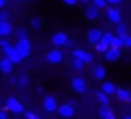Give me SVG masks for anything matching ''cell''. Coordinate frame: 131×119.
<instances>
[{"label":"cell","mask_w":131,"mask_h":119,"mask_svg":"<svg viewBox=\"0 0 131 119\" xmlns=\"http://www.w3.org/2000/svg\"><path fill=\"white\" fill-rule=\"evenodd\" d=\"M43 25V19L42 17H32L31 19V26L32 28H40Z\"/></svg>","instance_id":"cell-25"},{"label":"cell","mask_w":131,"mask_h":119,"mask_svg":"<svg viewBox=\"0 0 131 119\" xmlns=\"http://www.w3.org/2000/svg\"><path fill=\"white\" fill-rule=\"evenodd\" d=\"M102 37H103V33H102L99 28H91V29L88 31V40H90L91 43H94V45H97V43L102 40Z\"/></svg>","instance_id":"cell-9"},{"label":"cell","mask_w":131,"mask_h":119,"mask_svg":"<svg viewBox=\"0 0 131 119\" xmlns=\"http://www.w3.org/2000/svg\"><path fill=\"white\" fill-rule=\"evenodd\" d=\"M71 87H73L74 91H77V93H80V94H83V93L86 91V88H88L86 81H85L83 77H73V81H71Z\"/></svg>","instance_id":"cell-2"},{"label":"cell","mask_w":131,"mask_h":119,"mask_svg":"<svg viewBox=\"0 0 131 119\" xmlns=\"http://www.w3.org/2000/svg\"><path fill=\"white\" fill-rule=\"evenodd\" d=\"M16 36H17V40H22V39H28V33H26V29H25V28H20V29H17Z\"/></svg>","instance_id":"cell-26"},{"label":"cell","mask_w":131,"mask_h":119,"mask_svg":"<svg viewBox=\"0 0 131 119\" xmlns=\"http://www.w3.org/2000/svg\"><path fill=\"white\" fill-rule=\"evenodd\" d=\"M97 114H99L102 119H105V117H108V116H111V114H114V113H113V108H111V107H108V105H100L99 110H97Z\"/></svg>","instance_id":"cell-18"},{"label":"cell","mask_w":131,"mask_h":119,"mask_svg":"<svg viewBox=\"0 0 131 119\" xmlns=\"http://www.w3.org/2000/svg\"><path fill=\"white\" fill-rule=\"evenodd\" d=\"M122 119H131V114H126V116H123Z\"/></svg>","instance_id":"cell-40"},{"label":"cell","mask_w":131,"mask_h":119,"mask_svg":"<svg viewBox=\"0 0 131 119\" xmlns=\"http://www.w3.org/2000/svg\"><path fill=\"white\" fill-rule=\"evenodd\" d=\"M116 36L114 34H111V33H105L103 34V37H102V40H105L106 43H110V46H111V42H113V39H114Z\"/></svg>","instance_id":"cell-29"},{"label":"cell","mask_w":131,"mask_h":119,"mask_svg":"<svg viewBox=\"0 0 131 119\" xmlns=\"http://www.w3.org/2000/svg\"><path fill=\"white\" fill-rule=\"evenodd\" d=\"M6 57H9V59H11V61H13L14 64H20V62L23 61V59H25V56H23L20 51H17V49H16V46H14V49H13V51H11V53H9Z\"/></svg>","instance_id":"cell-15"},{"label":"cell","mask_w":131,"mask_h":119,"mask_svg":"<svg viewBox=\"0 0 131 119\" xmlns=\"http://www.w3.org/2000/svg\"><path fill=\"white\" fill-rule=\"evenodd\" d=\"M62 2H63V3H67L68 6H74V5L79 2V0H62Z\"/></svg>","instance_id":"cell-31"},{"label":"cell","mask_w":131,"mask_h":119,"mask_svg":"<svg viewBox=\"0 0 131 119\" xmlns=\"http://www.w3.org/2000/svg\"><path fill=\"white\" fill-rule=\"evenodd\" d=\"M43 108H45V111H48V113L56 111V110L59 108V105H57V102H56V97H52V96H45V99H43Z\"/></svg>","instance_id":"cell-6"},{"label":"cell","mask_w":131,"mask_h":119,"mask_svg":"<svg viewBox=\"0 0 131 119\" xmlns=\"http://www.w3.org/2000/svg\"><path fill=\"white\" fill-rule=\"evenodd\" d=\"M6 6V0H0V8H5Z\"/></svg>","instance_id":"cell-38"},{"label":"cell","mask_w":131,"mask_h":119,"mask_svg":"<svg viewBox=\"0 0 131 119\" xmlns=\"http://www.w3.org/2000/svg\"><path fill=\"white\" fill-rule=\"evenodd\" d=\"M93 76H94L96 79H99V81L105 79V76H106V70H105V67H103V65H96V67L93 68Z\"/></svg>","instance_id":"cell-13"},{"label":"cell","mask_w":131,"mask_h":119,"mask_svg":"<svg viewBox=\"0 0 131 119\" xmlns=\"http://www.w3.org/2000/svg\"><path fill=\"white\" fill-rule=\"evenodd\" d=\"M8 17H9V14H8L6 11H2V13H0V22H8Z\"/></svg>","instance_id":"cell-30"},{"label":"cell","mask_w":131,"mask_h":119,"mask_svg":"<svg viewBox=\"0 0 131 119\" xmlns=\"http://www.w3.org/2000/svg\"><path fill=\"white\" fill-rule=\"evenodd\" d=\"M126 29H128V26L125 25V23H119L117 25V28H116V31H117V36L119 37H126Z\"/></svg>","instance_id":"cell-21"},{"label":"cell","mask_w":131,"mask_h":119,"mask_svg":"<svg viewBox=\"0 0 131 119\" xmlns=\"http://www.w3.org/2000/svg\"><path fill=\"white\" fill-rule=\"evenodd\" d=\"M73 57H74V59H80V61H83L85 64L93 62L91 53H86V51H83V49H74V51H73Z\"/></svg>","instance_id":"cell-10"},{"label":"cell","mask_w":131,"mask_h":119,"mask_svg":"<svg viewBox=\"0 0 131 119\" xmlns=\"http://www.w3.org/2000/svg\"><path fill=\"white\" fill-rule=\"evenodd\" d=\"M93 5L100 9V8H106L108 2H106V0H93Z\"/></svg>","instance_id":"cell-28"},{"label":"cell","mask_w":131,"mask_h":119,"mask_svg":"<svg viewBox=\"0 0 131 119\" xmlns=\"http://www.w3.org/2000/svg\"><path fill=\"white\" fill-rule=\"evenodd\" d=\"M16 49L20 51V53L26 57V56H29V53H31V42H29L28 39L17 40V43H16Z\"/></svg>","instance_id":"cell-4"},{"label":"cell","mask_w":131,"mask_h":119,"mask_svg":"<svg viewBox=\"0 0 131 119\" xmlns=\"http://www.w3.org/2000/svg\"><path fill=\"white\" fill-rule=\"evenodd\" d=\"M111 46H113V48H122V46H125V40H123L122 37L116 36V37L113 39V42H111Z\"/></svg>","instance_id":"cell-23"},{"label":"cell","mask_w":131,"mask_h":119,"mask_svg":"<svg viewBox=\"0 0 131 119\" xmlns=\"http://www.w3.org/2000/svg\"><path fill=\"white\" fill-rule=\"evenodd\" d=\"M110 48H111V46H110V43H106L105 40H100V42L96 45V49H97L99 53H106Z\"/></svg>","instance_id":"cell-22"},{"label":"cell","mask_w":131,"mask_h":119,"mask_svg":"<svg viewBox=\"0 0 131 119\" xmlns=\"http://www.w3.org/2000/svg\"><path fill=\"white\" fill-rule=\"evenodd\" d=\"M19 85H20L22 88L28 87V85H29V77H28V76H25V74H23V76H20V77H19Z\"/></svg>","instance_id":"cell-27"},{"label":"cell","mask_w":131,"mask_h":119,"mask_svg":"<svg viewBox=\"0 0 131 119\" xmlns=\"http://www.w3.org/2000/svg\"><path fill=\"white\" fill-rule=\"evenodd\" d=\"M96 97H97V102H99L100 105H108V104H110V96H108L106 93H103L102 90L96 94Z\"/></svg>","instance_id":"cell-20"},{"label":"cell","mask_w":131,"mask_h":119,"mask_svg":"<svg viewBox=\"0 0 131 119\" xmlns=\"http://www.w3.org/2000/svg\"><path fill=\"white\" fill-rule=\"evenodd\" d=\"M51 42H52L54 46H63V45H68V36L65 34V33H62V31H59V33H56V34L52 36Z\"/></svg>","instance_id":"cell-5"},{"label":"cell","mask_w":131,"mask_h":119,"mask_svg":"<svg viewBox=\"0 0 131 119\" xmlns=\"http://www.w3.org/2000/svg\"><path fill=\"white\" fill-rule=\"evenodd\" d=\"M83 65H85L83 61H80V59H74V57H73V68H74V70L80 71V70L83 68Z\"/></svg>","instance_id":"cell-24"},{"label":"cell","mask_w":131,"mask_h":119,"mask_svg":"<svg viewBox=\"0 0 131 119\" xmlns=\"http://www.w3.org/2000/svg\"><path fill=\"white\" fill-rule=\"evenodd\" d=\"M102 91L106 93L108 96H111V94H116L117 93V88H116V85L113 82H103L102 84Z\"/></svg>","instance_id":"cell-16"},{"label":"cell","mask_w":131,"mask_h":119,"mask_svg":"<svg viewBox=\"0 0 131 119\" xmlns=\"http://www.w3.org/2000/svg\"><path fill=\"white\" fill-rule=\"evenodd\" d=\"M116 96L123 101V102H131V91L129 90H125V88H117V93Z\"/></svg>","instance_id":"cell-14"},{"label":"cell","mask_w":131,"mask_h":119,"mask_svg":"<svg viewBox=\"0 0 131 119\" xmlns=\"http://www.w3.org/2000/svg\"><path fill=\"white\" fill-rule=\"evenodd\" d=\"M11 31H13V25L9 22H0V36L6 37L11 34Z\"/></svg>","instance_id":"cell-17"},{"label":"cell","mask_w":131,"mask_h":119,"mask_svg":"<svg viewBox=\"0 0 131 119\" xmlns=\"http://www.w3.org/2000/svg\"><path fill=\"white\" fill-rule=\"evenodd\" d=\"M62 61H63V54L60 49H52L46 54V62H49V64H59Z\"/></svg>","instance_id":"cell-7"},{"label":"cell","mask_w":131,"mask_h":119,"mask_svg":"<svg viewBox=\"0 0 131 119\" xmlns=\"http://www.w3.org/2000/svg\"><path fill=\"white\" fill-rule=\"evenodd\" d=\"M34 119H42V117H37V116H36V117H34Z\"/></svg>","instance_id":"cell-43"},{"label":"cell","mask_w":131,"mask_h":119,"mask_svg":"<svg viewBox=\"0 0 131 119\" xmlns=\"http://www.w3.org/2000/svg\"><path fill=\"white\" fill-rule=\"evenodd\" d=\"M8 45H9V42H8V40H5V39H3V40H0V46H2V48H6Z\"/></svg>","instance_id":"cell-35"},{"label":"cell","mask_w":131,"mask_h":119,"mask_svg":"<svg viewBox=\"0 0 131 119\" xmlns=\"http://www.w3.org/2000/svg\"><path fill=\"white\" fill-rule=\"evenodd\" d=\"M0 119H8V116H6L5 111H0Z\"/></svg>","instance_id":"cell-37"},{"label":"cell","mask_w":131,"mask_h":119,"mask_svg":"<svg viewBox=\"0 0 131 119\" xmlns=\"http://www.w3.org/2000/svg\"><path fill=\"white\" fill-rule=\"evenodd\" d=\"M106 2H108L110 5H119V3L123 2V0H106Z\"/></svg>","instance_id":"cell-34"},{"label":"cell","mask_w":131,"mask_h":119,"mask_svg":"<svg viewBox=\"0 0 131 119\" xmlns=\"http://www.w3.org/2000/svg\"><path fill=\"white\" fill-rule=\"evenodd\" d=\"M120 57V48H110L106 53H105V61H108V62H114V61H117V59Z\"/></svg>","instance_id":"cell-11"},{"label":"cell","mask_w":131,"mask_h":119,"mask_svg":"<svg viewBox=\"0 0 131 119\" xmlns=\"http://www.w3.org/2000/svg\"><path fill=\"white\" fill-rule=\"evenodd\" d=\"M86 19H90V20H96V19H99V8H96L94 5L90 6V8L86 9Z\"/></svg>","instance_id":"cell-19"},{"label":"cell","mask_w":131,"mask_h":119,"mask_svg":"<svg viewBox=\"0 0 131 119\" xmlns=\"http://www.w3.org/2000/svg\"><path fill=\"white\" fill-rule=\"evenodd\" d=\"M79 2H82V3H88L90 0H79Z\"/></svg>","instance_id":"cell-42"},{"label":"cell","mask_w":131,"mask_h":119,"mask_svg":"<svg viewBox=\"0 0 131 119\" xmlns=\"http://www.w3.org/2000/svg\"><path fill=\"white\" fill-rule=\"evenodd\" d=\"M67 104H70V105H76V102H74V101H71V99H70V101H68Z\"/></svg>","instance_id":"cell-39"},{"label":"cell","mask_w":131,"mask_h":119,"mask_svg":"<svg viewBox=\"0 0 131 119\" xmlns=\"http://www.w3.org/2000/svg\"><path fill=\"white\" fill-rule=\"evenodd\" d=\"M5 108L13 111V113H23L25 111V107L16 99V97H8L6 99V104H5Z\"/></svg>","instance_id":"cell-1"},{"label":"cell","mask_w":131,"mask_h":119,"mask_svg":"<svg viewBox=\"0 0 131 119\" xmlns=\"http://www.w3.org/2000/svg\"><path fill=\"white\" fill-rule=\"evenodd\" d=\"M57 111H59V114H60L62 117H67V119L73 117V116H74V113H76L74 107H73V105H70V104H62V105H59Z\"/></svg>","instance_id":"cell-3"},{"label":"cell","mask_w":131,"mask_h":119,"mask_svg":"<svg viewBox=\"0 0 131 119\" xmlns=\"http://www.w3.org/2000/svg\"><path fill=\"white\" fill-rule=\"evenodd\" d=\"M13 67H14V62L11 61L9 57L2 59V62H0V70H2V73H5V74L11 73L13 71Z\"/></svg>","instance_id":"cell-12"},{"label":"cell","mask_w":131,"mask_h":119,"mask_svg":"<svg viewBox=\"0 0 131 119\" xmlns=\"http://www.w3.org/2000/svg\"><path fill=\"white\" fill-rule=\"evenodd\" d=\"M105 119H116V117H114V114H111V116H108V117H105Z\"/></svg>","instance_id":"cell-41"},{"label":"cell","mask_w":131,"mask_h":119,"mask_svg":"<svg viewBox=\"0 0 131 119\" xmlns=\"http://www.w3.org/2000/svg\"><path fill=\"white\" fill-rule=\"evenodd\" d=\"M13 49H14V46H11V45H8L6 48H3V53H5V56H8V54H9Z\"/></svg>","instance_id":"cell-32"},{"label":"cell","mask_w":131,"mask_h":119,"mask_svg":"<svg viewBox=\"0 0 131 119\" xmlns=\"http://www.w3.org/2000/svg\"><path fill=\"white\" fill-rule=\"evenodd\" d=\"M25 117H26V119H34L36 114H34L32 111H25Z\"/></svg>","instance_id":"cell-33"},{"label":"cell","mask_w":131,"mask_h":119,"mask_svg":"<svg viewBox=\"0 0 131 119\" xmlns=\"http://www.w3.org/2000/svg\"><path fill=\"white\" fill-rule=\"evenodd\" d=\"M106 16H108V20H110L111 23H116V25L122 23V22H120V20H122V16H120V11H119V9H116V8H108V9H106Z\"/></svg>","instance_id":"cell-8"},{"label":"cell","mask_w":131,"mask_h":119,"mask_svg":"<svg viewBox=\"0 0 131 119\" xmlns=\"http://www.w3.org/2000/svg\"><path fill=\"white\" fill-rule=\"evenodd\" d=\"M123 40H125V45H126V46H131V37L126 36V37H123Z\"/></svg>","instance_id":"cell-36"}]
</instances>
